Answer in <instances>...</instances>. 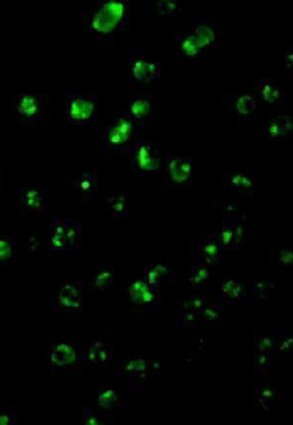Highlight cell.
I'll use <instances>...</instances> for the list:
<instances>
[{"mask_svg": "<svg viewBox=\"0 0 293 425\" xmlns=\"http://www.w3.org/2000/svg\"><path fill=\"white\" fill-rule=\"evenodd\" d=\"M128 20L126 1H99L88 12L86 28L98 37H112L119 32Z\"/></svg>", "mask_w": 293, "mask_h": 425, "instance_id": "obj_1", "label": "cell"}, {"mask_svg": "<svg viewBox=\"0 0 293 425\" xmlns=\"http://www.w3.org/2000/svg\"><path fill=\"white\" fill-rule=\"evenodd\" d=\"M137 137V124L128 112L117 115L107 129L105 149L109 151H128Z\"/></svg>", "mask_w": 293, "mask_h": 425, "instance_id": "obj_2", "label": "cell"}, {"mask_svg": "<svg viewBox=\"0 0 293 425\" xmlns=\"http://www.w3.org/2000/svg\"><path fill=\"white\" fill-rule=\"evenodd\" d=\"M81 237V222L74 219H56L51 223L48 246L51 250H79Z\"/></svg>", "mask_w": 293, "mask_h": 425, "instance_id": "obj_3", "label": "cell"}, {"mask_svg": "<svg viewBox=\"0 0 293 425\" xmlns=\"http://www.w3.org/2000/svg\"><path fill=\"white\" fill-rule=\"evenodd\" d=\"M84 360L83 347L69 342L51 345L49 365L52 373H67L81 367Z\"/></svg>", "mask_w": 293, "mask_h": 425, "instance_id": "obj_4", "label": "cell"}, {"mask_svg": "<svg viewBox=\"0 0 293 425\" xmlns=\"http://www.w3.org/2000/svg\"><path fill=\"white\" fill-rule=\"evenodd\" d=\"M98 114V98L84 94L68 95L67 116L69 123L86 124L91 123Z\"/></svg>", "mask_w": 293, "mask_h": 425, "instance_id": "obj_5", "label": "cell"}, {"mask_svg": "<svg viewBox=\"0 0 293 425\" xmlns=\"http://www.w3.org/2000/svg\"><path fill=\"white\" fill-rule=\"evenodd\" d=\"M82 291L83 286L81 281L60 283L56 288L53 297V312H70L81 313Z\"/></svg>", "mask_w": 293, "mask_h": 425, "instance_id": "obj_6", "label": "cell"}, {"mask_svg": "<svg viewBox=\"0 0 293 425\" xmlns=\"http://www.w3.org/2000/svg\"><path fill=\"white\" fill-rule=\"evenodd\" d=\"M16 112L26 123L41 121L47 114L46 98L42 94L27 93L13 95Z\"/></svg>", "mask_w": 293, "mask_h": 425, "instance_id": "obj_7", "label": "cell"}, {"mask_svg": "<svg viewBox=\"0 0 293 425\" xmlns=\"http://www.w3.org/2000/svg\"><path fill=\"white\" fill-rule=\"evenodd\" d=\"M192 173H193V164L190 157H170L164 171V184L170 188L185 186L191 181Z\"/></svg>", "mask_w": 293, "mask_h": 425, "instance_id": "obj_8", "label": "cell"}, {"mask_svg": "<svg viewBox=\"0 0 293 425\" xmlns=\"http://www.w3.org/2000/svg\"><path fill=\"white\" fill-rule=\"evenodd\" d=\"M49 189L27 187L20 190V211L32 216H41L48 211Z\"/></svg>", "mask_w": 293, "mask_h": 425, "instance_id": "obj_9", "label": "cell"}, {"mask_svg": "<svg viewBox=\"0 0 293 425\" xmlns=\"http://www.w3.org/2000/svg\"><path fill=\"white\" fill-rule=\"evenodd\" d=\"M156 101L151 94L145 90L139 89L134 93L129 96V109L128 112L136 121H152L156 116Z\"/></svg>", "mask_w": 293, "mask_h": 425, "instance_id": "obj_10", "label": "cell"}, {"mask_svg": "<svg viewBox=\"0 0 293 425\" xmlns=\"http://www.w3.org/2000/svg\"><path fill=\"white\" fill-rule=\"evenodd\" d=\"M133 166L142 171H154L161 166V154L158 142L138 143L132 157Z\"/></svg>", "mask_w": 293, "mask_h": 425, "instance_id": "obj_11", "label": "cell"}, {"mask_svg": "<svg viewBox=\"0 0 293 425\" xmlns=\"http://www.w3.org/2000/svg\"><path fill=\"white\" fill-rule=\"evenodd\" d=\"M130 76L140 83H152L159 79V63L148 60L145 56H141V54L131 56Z\"/></svg>", "mask_w": 293, "mask_h": 425, "instance_id": "obj_12", "label": "cell"}, {"mask_svg": "<svg viewBox=\"0 0 293 425\" xmlns=\"http://www.w3.org/2000/svg\"><path fill=\"white\" fill-rule=\"evenodd\" d=\"M254 91L263 102L273 109H280L285 103V90L283 86L266 79H256Z\"/></svg>", "mask_w": 293, "mask_h": 425, "instance_id": "obj_13", "label": "cell"}, {"mask_svg": "<svg viewBox=\"0 0 293 425\" xmlns=\"http://www.w3.org/2000/svg\"><path fill=\"white\" fill-rule=\"evenodd\" d=\"M129 297L131 302L138 307L159 308V297L156 291L152 290L145 280L136 279L128 286Z\"/></svg>", "mask_w": 293, "mask_h": 425, "instance_id": "obj_14", "label": "cell"}, {"mask_svg": "<svg viewBox=\"0 0 293 425\" xmlns=\"http://www.w3.org/2000/svg\"><path fill=\"white\" fill-rule=\"evenodd\" d=\"M208 47L193 32L180 34L177 44V55L185 60L198 61L205 56Z\"/></svg>", "mask_w": 293, "mask_h": 425, "instance_id": "obj_15", "label": "cell"}, {"mask_svg": "<svg viewBox=\"0 0 293 425\" xmlns=\"http://www.w3.org/2000/svg\"><path fill=\"white\" fill-rule=\"evenodd\" d=\"M72 187L82 198L86 199V203H96L99 199V183L96 172L77 173L72 181Z\"/></svg>", "mask_w": 293, "mask_h": 425, "instance_id": "obj_16", "label": "cell"}, {"mask_svg": "<svg viewBox=\"0 0 293 425\" xmlns=\"http://www.w3.org/2000/svg\"><path fill=\"white\" fill-rule=\"evenodd\" d=\"M221 246L211 238L199 239L196 246V255L199 265L210 268L221 262Z\"/></svg>", "mask_w": 293, "mask_h": 425, "instance_id": "obj_17", "label": "cell"}, {"mask_svg": "<svg viewBox=\"0 0 293 425\" xmlns=\"http://www.w3.org/2000/svg\"><path fill=\"white\" fill-rule=\"evenodd\" d=\"M256 100L248 94H236L230 100L228 109L234 112V116L241 121H250L256 110Z\"/></svg>", "mask_w": 293, "mask_h": 425, "instance_id": "obj_18", "label": "cell"}, {"mask_svg": "<svg viewBox=\"0 0 293 425\" xmlns=\"http://www.w3.org/2000/svg\"><path fill=\"white\" fill-rule=\"evenodd\" d=\"M114 269L109 266L99 267L90 281V291L96 297H104L114 288Z\"/></svg>", "mask_w": 293, "mask_h": 425, "instance_id": "obj_19", "label": "cell"}, {"mask_svg": "<svg viewBox=\"0 0 293 425\" xmlns=\"http://www.w3.org/2000/svg\"><path fill=\"white\" fill-rule=\"evenodd\" d=\"M84 360H88L96 366L104 365L112 359V346L101 340L91 342L83 347Z\"/></svg>", "mask_w": 293, "mask_h": 425, "instance_id": "obj_20", "label": "cell"}, {"mask_svg": "<svg viewBox=\"0 0 293 425\" xmlns=\"http://www.w3.org/2000/svg\"><path fill=\"white\" fill-rule=\"evenodd\" d=\"M192 32L198 35L199 39L208 46V48L216 46L220 41L219 27L214 21L205 20L196 23V26H193Z\"/></svg>", "mask_w": 293, "mask_h": 425, "instance_id": "obj_21", "label": "cell"}, {"mask_svg": "<svg viewBox=\"0 0 293 425\" xmlns=\"http://www.w3.org/2000/svg\"><path fill=\"white\" fill-rule=\"evenodd\" d=\"M250 241V226L245 215L236 218L234 222V241L232 248L236 250H247Z\"/></svg>", "mask_w": 293, "mask_h": 425, "instance_id": "obj_22", "label": "cell"}, {"mask_svg": "<svg viewBox=\"0 0 293 425\" xmlns=\"http://www.w3.org/2000/svg\"><path fill=\"white\" fill-rule=\"evenodd\" d=\"M173 267L168 265L158 264L152 265V266L146 267L145 269V281L151 286L152 290L158 293L161 281L164 278H174V275L171 273Z\"/></svg>", "mask_w": 293, "mask_h": 425, "instance_id": "obj_23", "label": "cell"}, {"mask_svg": "<svg viewBox=\"0 0 293 425\" xmlns=\"http://www.w3.org/2000/svg\"><path fill=\"white\" fill-rule=\"evenodd\" d=\"M18 262L17 241L13 235H0V266Z\"/></svg>", "mask_w": 293, "mask_h": 425, "instance_id": "obj_24", "label": "cell"}, {"mask_svg": "<svg viewBox=\"0 0 293 425\" xmlns=\"http://www.w3.org/2000/svg\"><path fill=\"white\" fill-rule=\"evenodd\" d=\"M292 130V117L281 116L274 117L267 126L270 139H285Z\"/></svg>", "mask_w": 293, "mask_h": 425, "instance_id": "obj_25", "label": "cell"}, {"mask_svg": "<svg viewBox=\"0 0 293 425\" xmlns=\"http://www.w3.org/2000/svg\"><path fill=\"white\" fill-rule=\"evenodd\" d=\"M220 288L222 291V297L227 299L241 300L247 297V288L245 286L232 277L225 278Z\"/></svg>", "mask_w": 293, "mask_h": 425, "instance_id": "obj_26", "label": "cell"}, {"mask_svg": "<svg viewBox=\"0 0 293 425\" xmlns=\"http://www.w3.org/2000/svg\"><path fill=\"white\" fill-rule=\"evenodd\" d=\"M223 317L221 306L218 305H206L199 313V322L208 326H219Z\"/></svg>", "mask_w": 293, "mask_h": 425, "instance_id": "obj_27", "label": "cell"}, {"mask_svg": "<svg viewBox=\"0 0 293 425\" xmlns=\"http://www.w3.org/2000/svg\"><path fill=\"white\" fill-rule=\"evenodd\" d=\"M276 338H278V333L274 330L258 333L254 338L255 351L264 352L271 355L275 349Z\"/></svg>", "mask_w": 293, "mask_h": 425, "instance_id": "obj_28", "label": "cell"}, {"mask_svg": "<svg viewBox=\"0 0 293 425\" xmlns=\"http://www.w3.org/2000/svg\"><path fill=\"white\" fill-rule=\"evenodd\" d=\"M293 352V337L292 333H287L285 330L278 333L275 349L273 353L276 356L288 358L292 355Z\"/></svg>", "mask_w": 293, "mask_h": 425, "instance_id": "obj_29", "label": "cell"}, {"mask_svg": "<svg viewBox=\"0 0 293 425\" xmlns=\"http://www.w3.org/2000/svg\"><path fill=\"white\" fill-rule=\"evenodd\" d=\"M121 399L119 398V393L114 389L110 388V387H105V388L101 389L98 391V407L107 408L117 407V406H121L123 404Z\"/></svg>", "mask_w": 293, "mask_h": 425, "instance_id": "obj_30", "label": "cell"}, {"mask_svg": "<svg viewBox=\"0 0 293 425\" xmlns=\"http://www.w3.org/2000/svg\"><path fill=\"white\" fill-rule=\"evenodd\" d=\"M227 182L232 188L241 190H250L254 186V177L250 173L230 172L227 175Z\"/></svg>", "mask_w": 293, "mask_h": 425, "instance_id": "obj_31", "label": "cell"}, {"mask_svg": "<svg viewBox=\"0 0 293 425\" xmlns=\"http://www.w3.org/2000/svg\"><path fill=\"white\" fill-rule=\"evenodd\" d=\"M192 270H193V275L189 280L193 285L194 290L198 291V293L205 290L206 283H208L210 276V268L199 265L198 268L193 267Z\"/></svg>", "mask_w": 293, "mask_h": 425, "instance_id": "obj_32", "label": "cell"}, {"mask_svg": "<svg viewBox=\"0 0 293 425\" xmlns=\"http://www.w3.org/2000/svg\"><path fill=\"white\" fill-rule=\"evenodd\" d=\"M236 218H227V221L223 225L219 232L218 244L223 250H229L233 246L234 241V222Z\"/></svg>", "mask_w": 293, "mask_h": 425, "instance_id": "obj_33", "label": "cell"}, {"mask_svg": "<svg viewBox=\"0 0 293 425\" xmlns=\"http://www.w3.org/2000/svg\"><path fill=\"white\" fill-rule=\"evenodd\" d=\"M271 263L275 266H288L293 262V253L292 248L288 246H281L278 250H274L270 255Z\"/></svg>", "mask_w": 293, "mask_h": 425, "instance_id": "obj_34", "label": "cell"}, {"mask_svg": "<svg viewBox=\"0 0 293 425\" xmlns=\"http://www.w3.org/2000/svg\"><path fill=\"white\" fill-rule=\"evenodd\" d=\"M110 210L114 216L121 218L124 215H128L129 203L125 196H114L108 201Z\"/></svg>", "mask_w": 293, "mask_h": 425, "instance_id": "obj_35", "label": "cell"}, {"mask_svg": "<svg viewBox=\"0 0 293 425\" xmlns=\"http://www.w3.org/2000/svg\"><path fill=\"white\" fill-rule=\"evenodd\" d=\"M208 305V299L203 297L184 298L180 302V312L199 314L203 307ZM179 312V311H178Z\"/></svg>", "mask_w": 293, "mask_h": 425, "instance_id": "obj_36", "label": "cell"}, {"mask_svg": "<svg viewBox=\"0 0 293 425\" xmlns=\"http://www.w3.org/2000/svg\"><path fill=\"white\" fill-rule=\"evenodd\" d=\"M181 4L178 1L171 0H159L154 3V10L159 15L170 16L181 12Z\"/></svg>", "mask_w": 293, "mask_h": 425, "instance_id": "obj_37", "label": "cell"}, {"mask_svg": "<svg viewBox=\"0 0 293 425\" xmlns=\"http://www.w3.org/2000/svg\"><path fill=\"white\" fill-rule=\"evenodd\" d=\"M148 366H149V364L144 359L136 358L133 360L125 361V363H123V367L119 370H123V373L126 375H133L135 373L146 372Z\"/></svg>", "mask_w": 293, "mask_h": 425, "instance_id": "obj_38", "label": "cell"}, {"mask_svg": "<svg viewBox=\"0 0 293 425\" xmlns=\"http://www.w3.org/2000/svg\"><path fill=\"white\" fill-rule=\"evenodd\" d=\"M275 288V286L269 280H261L255 281L254 285H253V291H254L260 302H266L270 293H271L272 288Z\"/></svg>", "mask_w": 293, "mask_h": 425, "instance_id": "obj_39", "label": "cell"}, {"mask_svg": "<svg viewBox=\"0 0 293 425\" xmlns=\"http://www.w3.org/2000/svg\"><path fill=\"white\" fill-rule=\"evenodd\" d=\"M20 408L6 407L0 408V425L17 424Z\"/></svg>", "mask_w": 293, "mask_h": 425, "instance_id": "obj_40", "label": "cell"}, {"mask_svg": "<svg viewBox=\"0 0 293 425\" xmlns=\"http://www.w3.org/2000/svg\"><path fill=\"white\" fill-rule=\"evenodd\" d=\"M110 414H105V413L97 412L95 411V408H90L86 411L85 414H84L83 417H82V424L86 425H97L102 424L103 420L105 419V417H109Z\"/></svg>", "mask_w": 293, "mask_h": 425, "instance_id": "obj_41", "label": "cell"}, {"mask_svg": "<svg viewBox=\"0 0 293 425\" xmlns=\"http://www.w3.org/2000/svg\"><path fill=\"white\" fill-rule=\"evenodd\" d=\"M254 364L259 370H264L268 367L270 363V354L264 352L254 351Z\"/></svg>", "mask_w": 293, "mask_h": 425, "instance_id": "obj_42", "label": "cell"}, {"mask_svg": "<svg viewBox=\"0 0 293 425\" xmlns=\"http://www.w3.org/2000/svg\"><path fill=\"white\" fill-rule=\"evenodd\" d=\"M258 396L264 397V398L276 399V394L274 389L270 388V387H262V388H258Z\"/></svg>", "mask_w": 293, "mask_h": 425, "instance_id": "obj_43", "label": "cell"}, {"mask_svg": "<svg viewBox=\"0 0 293 425\" xmlns=\"http://www.w3.org/2000/svg\"><path fill=\"white\" fill-rule=\"evenodd\" d=\"M292 50L290 49V50L287 51V55H285V64H287V72H292Z\"/></svg>", "mask_w": 293, "mask_h": 425, "instance_id": "obj_44", "label": "cell"}, {"mask_svg": "<svg viewBox=\"0 0 293 425\" xmlns=\"http://www.w3.org/2000/svg\"><path fill=\"white\" fill-rule=\"evenodd\" d=\"M0 189H1V181H0Z\"/></svg>", "mask_w": 293, "mask_h": 425, "instance_id": "obj_45", "label": "cell"}]
</instances>
